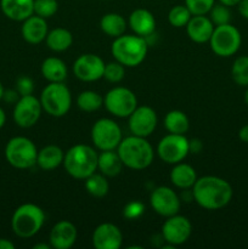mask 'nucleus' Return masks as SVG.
<instances>
[{"label":"nucleus","mask_w":248,"mask_h":249,"mask_svg":"<svg viewBox=\"0 0 248 249\" xmlns=\"http://www.w3.org/2000/svg\"><path fill=\"white\" fill-rule=\"evenodd\" d=\"M242 36L240 31L231 23L214 27L209 39L212 51L219 57H231L241 48Z\"/></svg>","instance_id":"6e6552de"},{"label":"nucleus","mask_w":248,"mask_h":249,"mask_svg":"<svg viewBox=\"0 0 248 249\" xmlns=\"http://www.w3.org/2000/svg\"><path fill=\"white\" fill-rule=\"evenodd\" d=\"M143 213H145V204L140 201H130L123 208V215L128 220H135Z\"/></svg>","instance_id":"4c0bfd02"},{"label":"nucleus","mask_w":248,"mask_h":249,"mask_svg":"<svg viewBox=\"0 0 248 249\" xmlns=\"http://www.w3.org/2000/svg\"><path fill=\"white\" fill-rule=\"evenodd\" d=\"M241 0H219V2H221V4L226 5V6H229V7L237 6V4Z\"/></svg>","instance_id":"a18cd8bd"},{"label":"nucleus","mask_w":248,"mask_h":249,"mask_svg":"<svg viewBox=\"0 0 248 249\" xmlns=\"http://www.w3.org/2000/svg\"><path fill=\"white\" fill-rule=\"evenodd\" d=\"M124 167L133 170H143L150 167L155 160V150L147 138L130 135L122 139L117 147Z\"/></svg>","instance_id":"f03ea898"},{"label":"nucleus","mask_w":248,"mask_h":249,"mask_svg":"<svg viewBox=\"0 0 248 249\" xmlns=\"http://www.w3.org/2000/svg\"><path fill=\"white\" fill-rule=\"evenodd\" d=\"M128 26L134 34L142 38L152 36L156 31V18L151 11L146 9H136L129 15Z\"/></svg>","instance_id":"412c9836"},{"label":"nucleus","mask_w":248,"mask_h":249,"mask_svg":"<svg viewBox=\"0 0 248 249\" xmlns=\"http://www.w3.org/2000/svg\"><path fill=\"white\" fill-rule=\"evenodd\" d=\"M238 138H240V140L242 142L248 143V124H246V125H243L240 129V131H238Z\"/></svg>","instance_id":"37998d69"},{"label":"nucleus","mask_w":248,"mask_h":249,"mask_svg":"<svg viewBox=\"0 0 248 249\" xmlns=\"http://www.w3.org/2000/svg\"><path fill=\"white\" fill-rule=\"evenodd\" d=\"M5 123H6V114H5L4 109L0 107V129L5 125Z\"/></svg>","instance_id":"49530a36"},{"label":"nucleus","mask_w":248,"mask_h":249,"mask_svg":"<svg viewBox=\"0 0 248 249\" xmlns=\"http://www.w3.org/2000/svg\"><path fill=\"white\" fill-rule=\"evenodd\" d=\"M39 100L43 111L55 118L66 116L72 106V94L65 82L49 83L41 91Z\"/></svg>","instance_id":"423d86ee"},{"label":"nucleus","mask_w":248,"mask_h":249,"mask_svg":"<svg viewBox=\"0 0 248 249\" xmlns=\"http://www.w3.org/2000/svg\"><path fill=\"white\" fill-rule=\"evenodd\" d=\"M158 157L167 164L182 162L190 153V140L180 134H168L159 140L157 145Z\"/></svg>","instance_id":"9b49d317"},{"label":"nucleus","mask_w":248,"mask_h":249,"mask_svg":"<svg viewBox=\"0 0 248 249\" xmlns=\"http://www.w3.org/2000/svg\"><path fill=\"white\" fill-rule=\"evenodd\" d=\"M124 75H125V67L116 60L105 65L104 78L107 82L119 83L124 79Z\"/></svg>","instance_id":"c9c22d12"},{"label":"nucleus","mask_w":248,"mask_h":249,"mask_svg":"<svg viewBox=\"0 0 248 249\" xmlns=\"http://www.w3.org/2000/svg\"><path fill=\"white\" fill-rule=\"evenodd\" d=\"M238 12L243 18L248 19V0H241L237 4Z\"/></svg>","instance_id":"a19ab883"},{"label":"nucleus","mask_w":248,"mask_h":249,"mask_svg":"<svg viewBox=\"0 0 248 249\" xmlns=\"http://www.w3.org/2000/svg\"><path fill=\"white\" fill-rule=\"evenodd\" d=\"M45 41L50 50L55 51V53H62L72 46L73 36L68 29L58 27V28L49 31Z\"/></svg>","instance_id":"cd10ccee"},{"label":"nucleus","mask_w":248,"mask_h":249,"mask_svg":"<svg viewBox=\"0 0 248 249\" xmlns=\"http://www.w3.org/2000/svg\"><path fill=\"white\" fill-rule=\"evenodd\" d=\"M148 51L146 38L136 34H123L114 38L111 45V53L117 62L124 67H138L143 62Z\"/></svg>","instance_id":"20e7f679"},{"label":"nucleus","mask_w":248,"mask_h":249,"mask_svg":"<svg viewBox=\"0 0 248 249\" xmlns=\"http://www.w3.org/2000/svg\"><path fill=\"white\" fill-rule=\"evenodd\" d=\"M105 65L106 63L99 55L83 53L73 63V73L82 82H96L104 78Z\"/></svg>","instance_id":"dca6fc26"},{"label":"nucleus","mask_w":248,"mask_h":249,"mask_svg":"<svg viewBox=\"0 0 248 249\" xmlns=\"http://www.w3.org/2000/svg\"><path fill=\"white\" fill-rule=\"evenodd\" d=\"M0 249H15V245L7 238H0Z\"/></svg>","instance_id":"c03bdc74"},{"label":"nucleus","mask_w":248,"mask_h":249,"mask_svg":"<svg viewBox=\"0 0 248 249\" xmlns=\"http://www.w3.org/2000/svg\"><path fill=\"white\" fill-rule=\"evenodd\" d=\"M208 15L214 26H223V24H228L231 22L230 7L221 4V2L214 4Z\"/></svg>","instance_id":"72a5a7b5"},{"label":"nucleus","mask_w":248,"mask_h":249,"mask_svg":"<svg viewBox=\"0 0 248 249\" xmlns=\"http://www.w3.org/2000/svg\"><path fill=\"white\" fill-rule=\"evenodd\" d=\"M104 106L112 116L128 118L139 106L138 97L128 88L114 87L104 96Z\"/></svg>","instance_id":"1a4fd4ad"},{"label":"nucleus","mask_w":248,"mask_h":249,"mask_svg":"<svg viewBox=\"0 0 248 249\" xmlns=\"http://www.w3.org/2000/svg\"><path fill=\"white\" fill-rule=\"evenodd\" d=\"M36 156L35 143L26 136H15L5 146V158L16 169H29L35 165Z\"/></svg>","instance_id":"0eeeda50"},{"label":"nucleus","mask_w":248,"mask_h":249,"mask_svg":"<svg viewBox=\"0 0 248 249\" xmlns=\"http://www.w3.org/2000/svg\"><path fill=\"white\" fill-rule=\"evenodd\" d=\"M57 0H34V15L48 19L57 12Z\"/></svg>","instance_id":"f704fd0d"},{"label":"nucleus","mask_w":248,"mask_h":249,"mask_svg":"<svg viewBox=\"0 0 248 249\" xmlns=\"http://www.w3.org/2000/svg\"><path fill=\"white\" fill-rule=\"evenodd\" d=\"M203 145H202V141L198 139H192L190 140V152L198 153L202 150Z\"/></svg>","instance_id":"79ce46f5"},{"label":"nucleus","mask_w":248,"mask_h":249,"mask_svg":"<svg viewBox=\"0 0 248 249\" xmlns=\"http://www.w3.org/2000/svg\"><path fill=\"white\" fill-rule=\"evenodd\" d=\"M245 102H246V105L248 106V87H247V89H246V92H245Z\"/></svg>","instance_id":"8fccbe9b"},{"label":"nucleus","mask_w":248,"mask_h":249,"mask_svg":"<svg viewBox=\"0 0 248 249\" xmlns=\"http://www.w3.org/2000/svg\"><path fill=\"white\" fill-rule=\"evenodd\" d=\"M63 158L65 152L62 148L56 145H48L38 151L36 164L43 170H53L63 164Z\"/></svg>","instance_id":"a878e982"},{"label":"nucleus","mask_w":248,"mask_h":249,"mask_svg":"<svg viewBox=\"0 0 248 249\" xmlns=\"http://www.w3.org/2000/svg\"><path fill=\"white\" fill-rule=\"evenodd\" d=\"M77 106L87 113L96 112L104 106V96L94 90H84L77 96Z\"/></svg>","instance_id":"c756f323"},{"label":"nucleus","mask_w":248,"mask_h":249,"mask_svg":"<svg viewBox=\"0 0 248 249\" xmlns=\"http://www.w3.org/2000/svg\"><path fill=\"white\" fill-rule=\"evenodd\" d=\"M16 91L18 92L19 96L32 95L34 91V82L29 77L22 75L16 82Z\"/></svg>","instance_id":"58836bf2"},{"label":"nucleus","mask_w":248,"mask_h":249,"mask_svg":"<svg viewBox=\"0 0 248 249\" xmlns=\"http://www.w3.org/2000/svg\"><path fill=\"white\" fill-rule=\"evenodd\" d=\"M19 94L18 92L16 91V89L15 90H5V92H4V96H2V100H6L7 102H9V104H16L17 102V100L19 99Z\"/></svg>","instance_id":"ea45409f"},{"label":"nucleus","mask_w":248,"mask_h":249,"mask_svg":"<svg viewBox=\"0 0 248 249\" xmlns=\"http://www.w3.org/2000/svg\"><path fill=\"white\" fill-rule=\"evenodd\" d=\"M150 204L153 211L160 216H169L179 214L181 201L177 192L168 186H158L150 195Z\"/></svg>","instance_id":"4468645a"},{"label":"nucleus","mask_w":248,"mask_h":249,"mask_svg":"<svg viewBox=\"0 0 248 249\" xmlns=\"http://www.w3.org/2000/svg\"><path fill=\"white\" fill-rule=\"evenodd\" d=\"M214 27L215 26L207 15H195V16L192 15L185 28H186L187 36L194 43L204 44L209 43V39L213 34Z\"/></svg>","instance_id":"6ab92c4d"},{"label":"nucleus","mask_w":248,"mask_h":249,"mask_svg":"<svg viewBox=\"0 0 248 249\" xmlns=\"http://www.w3.org/2000/svg\"><path fill=\"white\" fill-rule=\"evenodd\" d=\"M4 92H5V89H4V87H2L1 82H0V101H1V100H2V96H4Z\"/></svg>","instance_id":"09e8293b"},{"label":"nucleus","mask_w":248,"mask_h":249,"mask_svg":"<svg viewBox=\"0 0 248 249\" xmlns=\"http://www.w3.org/2000/svg\"><path fill=\"white\" fill-rule=\"evenodd\" d=\"M232 186L225 179L214 175L198 178L192 186V198L201 208L218 211L231 202Z\"/></svg>","instance_id":"f257e3e1"},{"label":"nucleus","mask_w":248,"mask_h":249,"mask_svg":"<svg viewBox=\"0 0 248 249\" xmlns=\"http://www.w3.org/2000/svg\"><path fill=\"white\" fill-rule=\"evenodd\" d=\"M43 107H41L40 100L32 95L21 96L14 106V122L19 128L28 129L35 125L40 119Z\"/></svg>","instance_id":"f8f14e48"},{"label":"nucleus","mask_w":248,"mask_h":249,"mask_svg":"<svg viewBox=\"0 0 248 249\" xmlns=\"http://www.w3.org/2000/svg\"><path fill=\"white\" fill-rule=\"evenodd\" d=\"M192 233V224L186 216L175 215L169 216L162 225V236L165 243L177 247L190 240Z\"/></svg>","instance_id":"ddd939ff"},{"label":"nucleus","mask_w":248,"mask_h":249,"mask_svg":"<svg viewBox=\"0 0 248 249\" xmlns=\"http://www.w3.org/2000/svg\"><path fill=\"white\" fill-rule=\"evenodd\" d=\"M45 223V213L34 203L21 204L15 209L11 218V228L19 238L34 237Z\"/></svg>","instance_id":"39448f33"},{"label":"nucleus","mask_w":248,"mask_h":249,"mask_svg":"<svg viewBox=\"0 0 248 249\" xmlns=\"http://www.w3.org/2000/svg\"><path fill=\"white\" fill-rule=\"evenodd\" d=\"M215 0H185V5L192 15H208Z\"/></svg>","instance_id":"e433bc0d"},{"label":"nucleus","mask_w":248,"mask_h":249,"mask_svg":"<svg viewBox=\"0 0 248 249\" xmlns=\"http://www.w3.org/2000/svg\"><path fill=\"white\" fill-rule=\"evenodd\" d=\"M91 241L96 249H119L123 245V233L114 224L104 223L95 229Z\"/></svg>","instance_id":"f3484780"},{"label":"nucleus","mask_w":248,"mask_h":249,"mask_svg":"<svg viewBox=\"0 0 248 249\" xmlns=\"http://www.w3.org/2000/svg\"><path fill=\"white\" fill-rule=\"evenodd\" d=\"M0 9L9 19L23 22L34 14V0H0Z\"/></svg>","instance_id":"4be33fe9"},{"label":"nucleus","mask_w":248,"mask_h":249,"mask_svg":"<svg viewBox=\"0 0 248 249\" xmlns=\"http://www.w3.org/2000/svg\"><path fill=\"white\" fill-rule=\"evenodd\" d=\"M33 248L34 249H50L51 246L50 243H49V245H46V243H39V245L33 246Z\"/></svg>","instance_id":"de8ad7c7"},{"label":"nucleus","mask_w":248,"mask_h":249,"mask_svg":"<svg viewBox=\"0 0 248 249\" xmlns=\"http://www.w3.org/2000/svg\"><path fill=\"white\" fill-rule=\"evenodd\" d=\"M78 237V230L70 220H60L53 226L49 242L53 249H70L74 246Z\"/></svg>","instance_id":"a211bd4d"},{"label":"nucleus","mask_w":248,"mask_h":249,"mask_svg":"<svg viewBox=\"0 0 248 249\" xmlns=\"http://www.w3.org/2000/svg\"><path fill=\"white\" fill-rule=\"evenodd\" d=\"M84 186L88 194L91 195L92 197H96V198H102L109 191V184L107 181V177L96 172L84 180Z\"/></svg>","instance_id":"7c9ffc66"},{"label":"nucleus","mask_w":248,"mask_h":249,"mask_svg":"<svg viewBox=\"0 0 248 249\" xmlns=\"http://www.w3.org/2000/svg\"><path fill=\"white\" fill-rule=\"evenodd\" d=\"M128 118L129 130H130L131 135L148 138L157 128V113L150 106H138Z\"/></svg>","instance_id":"2eb2a0df"},{"label":"nucleus","mask_w":248,"mask_h":249,"mask_svg":"<svg viewBox=\"0 0 248 249\" xmlns=\"http://www.w3.org/2000/svg\"><path fill=\"white\" fill-rule=\"evenodd\" d=\"M123 162L117 150L101 151L97 160V170L107 178H113L121 174L123 169Z\"/></svg>","instance_id":"393cba45"},{"label":"nucleus","mask_w":248,"mask_h":249,"mask_svg":"<svg viewBox=\"0 0 248 249\" xmlns=\"http://www.w3.org/2000/svg\"><path fill=\"white\" fill-rule=\"evenodd\" d=\"M191 17L192 14L187 9L186 5H175L168 12V22L170 23V26L175 27V28L186 27Z\"/></svg>","instance_id":"473e14b6"},{"label":"nucleus","mask_w":248,"mask_h":249,"mask_svg":"<svg viewBox=\"0 0 248 249\" xmlns=\"http://www.w3.org/2000/svg\"><path fill=\"white\" fill-rule=\"evenodd\" d=\"M49 33V26L45 18L36 15H32L28 18L22 22L21 34L24 41L32 45L40 44L45 40Z\"/></svg>","instance_id":"aec40b11"},{"label":"nucleus","mask_w":248,"mask_h":249,"mask_svg":"<svg viewBox=\"0 0 248 249\" xmlns=\"http://www.w3.org/2000/svg\"><path fill=\"white\" fill-rule=\"evenodd\" d=\"M170 182L174 185L175 187L181 190H189L192 189L195 185L197 178V173L192 165L187 164V163L180 162L173 165L172 170H170Z\"/></svg>","instance_id":"5701e85b"},{"label":"nucleus","mask_w":248,"mask_h":249,"mask_svg":"<svg viewBox=\"0 0 248 249\" xmlns=\"http://www.w3.org/2000/svg\"><path fill=\"white\" fill-rule=\"evenodd\" d=\"M128 22L122 15L116 14V12H108L104 15L100 19V28L106 36L111 38H118L123 36L126 31Z\"/></svg>","instance_id":"bb28decb"},{"label":"nucleus","mask_w":248,"mask_h":249,"mask_svg":"<svg viewBox=\"0 0 248 249\" xmlns=\"http://www.w3.org/2000/svg\"><path fill=\"white\" fill-rule=\"evenodd\" d=\"M99 153L94 147L85 143L72 146L63 158V167L68 175L78 180H85L97 172Z\"/></svg>","instance_id":"7ed1b4c3"},{"label":"nucleus","mask_w":248,"mask_h":249,"mask_svg":"<svg viewBox=\"0 0 248 249\" xmlns=\"http://www.w3.org/2000/svg\"><path fill=\"white\" fill-rule=\"evenodd\" d=\"M164 126L168 133L185 135L190 129L189 117L180 109H173L165 114Z\"/></svg>","instance_id":"c85d7f7f"},{"label":"nucleus","mask_w":248,"mask_h":249,"mask_svg":"<svg viewBox=\"0 0 248 249\" xmlns=\"http://www.w3.org/2000/svg\"><path fill=\"white\" fill-rule=\"evenodd\" d=\"M40 72L44 79L48 80L49 83L65 82L68 75V70L66 63L61 58L55 57V56L46 57L43 61Z\"/></svg>","instance_id":"b1692460"},{"label":"nucleus","mask_w":248,"mask_h":249,"mask_svg":"<svg viewBox=\"0 0 248 249\" xmlns=\"http://www.w3.org/2000/svg\"><path fill=\"white\" fill-rule=\"evenodd\" d=\"M231 77L240 87H248V56H240L233 61Z\"/></svg>","instance_id":"2f4dec72"},{"label":"nucleus","mask_w":248,"mask_h":249,"mask_svg":"<svg viewBox=\"0 0 248 249\" xmlns=\"http://www.w3.org/2000/svg\"><path fill=\"white\" fill-rule=\"evenodd\" d=\"M90 135L92 145L99 151L117 150L123 139L121 126L111 118H101L95 122Z\"/></svg>","instance_id":"9d476101"}]
</instances>
